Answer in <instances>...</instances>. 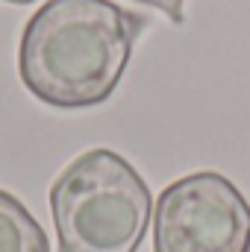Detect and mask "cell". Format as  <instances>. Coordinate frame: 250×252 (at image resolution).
Returning <instances> with one entry per match:
<instances>
[{
    "label": "cell",
    "instance_id": "obj_1",
    "mask_svg": "<svg viewBox=\"0 0 250 252\" xmlns=\"http://www.w3.org/2000/svg\"><path fill=\"white\" fill-rule=\"evenodd\" d=\"M144 27V15L112 0H47L21 35V82L56 109L100 106L115 94Z\"/></svg>",
    "mask_w": 250,
    "mask_h": 252
},
{
    "label": "cell",
    "instance_id": "obj_5",
    "mask_svg": "<svg viewBox=\"0 0 250 252\" xmlns=\"http://www.w3.org/2000/svg\"><path fill=\"white\" fill-rule=\"evenodd\" d=\"M135 3H144V6L159 9V12H162V15H168L174 24H183V21H186V12H183L186 0H135Z\"/></svg>",
    "mask_w": 250,
    "mask_h": 252
},
{
    "label": "cell",
    "instance_id": "obj_3",
    "mask_svg": "<svg viewBox=\"0 0 250 252\" xmlns=\"http://www.w3.org/2000/svg\"><path fill=\"white\" fill-rule=\"evenodd\" d=\"M153 252H250V205L215 170L188 173L159 193Z\"/></svg>",
    "mask_w": 250,
    "mask_h": 252
},
{
    "label": "cell",
    "instance_id": "obj_6",
    "mask_svg": "<svg viewBox=\"0 0 250 252\" xmlns=\"http://www.w3.org/2000/svg\"><path fill=\"white\" fill-rule=\"evenodd\" d=\"M3 3H15V6H27V3H33V0H3Z\"/></svg>",
    "mask_w": 250,
    "mask_h": 252
},
{
    "label": "cell",
    "instance_id": "obj_4",
    "mask_svg": "<svg viewBox=\"0 0 250 252\" xmlns=\"http://www.w3.org/2000/svg\"><path fill=\"white\" fill-rule=\"evenodd\" d=\"M0 252H50V241L27 205L0 188Z\"/></svg>",
    "mask_w": 250,
    "mask_h": 252
},
{
    "label": "cell",
    "instance_id": "obj_2",
    "mask_svg": "<svg viewBox=\"0 0 250 252\" xmlns=\"http://www.w3.org/2000/svg\"><path fill=\"white\" fill-rule=\"evenodd\" d=\"M50 214L59 252H138L153 196L124 156L94 147L53 179Z\"/></svg>",
    "mask_w": 250,
    "mask_h": 252
}]
</instances>
